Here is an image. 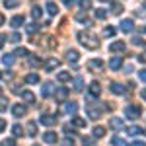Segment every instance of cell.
Masks as SVG:
<instances>
[{"label":"cell","mask_w":146,"mask_h":146,"mask_svg":"<svg viewBox=\"0 0 146 146\" xmlns=\"http://www.w3.org/2000/svg\"><path fill=\"white\" fill-rule=\"evenodd\" d=\"M88 68L94 70V72H98V70L103 68V60L101 58H92V60H88Z\"/></svg>","instance_id":"obj_8"},{"label":"cell","mask_w":146,"mask_h":146,"mask_svg":"<svg viewBox=\"0 0 146 146\" xmlns=\"http://www.w3.org/2000/svg\"><path fill=\"white\" fill-rule=\"evenodd\" d=\"M109 49H111L113 53H123V51H125V43H123V41H113Z\"/></svg>","instance_id":"obj_16"},{"label":"cell","mask_w":146,"mask_h":146,"mask_svg":"<svg viewBox=\"0 0 146 146\" xmlns=\"http://www.w3.org/2000/svg\"><path fill=\"white\" fill-rule=\"evenodd\" d=\"M80 8H82V10H90L92 8V0H80Z\"/></svg>","instance_id":"obj_36"},{"label":"cell","mask_w":146,"mask_h":146,"mask_svg":"<svg viewBox=\"0 0 146 146\" xmlns=\"http://www.w3.org/2000/svg\"><path fill=\"white\" fill-rule=\"evenodd\" d=\"M25 31H27V33H35V31H37V23H27V25H25Z\"/></svg>","instance_id":"obj_39"},{"label":"cell","mask_w":146,"mask_h":146,"mask_svg":"<svg viewBox=\"0 0 146 146\" xmlns=\"http://www.w3.org/2000/svg\"><path fill=\"white\" fill-rule=\"evenodd\" d=\"M31 16H33V20H41V16H43V10H41L39 6H35L33 10H31Z\"/></svg>","instance_id":"obj_31"},{"label":"cell","mask_w":146,"mask_h":146,"mask_svg":"<svg viewBox=\"0 0 146 146\" xmlns=\"http://www.w3.org/2000/svg\"><path fill=\"white\" fill-rule=\"evenodd\" d=\"M127 131H129V135H133V136H136V135H140V133H142V129H140V127H136V125L129 127Z\"/></svg>","instance_id":"obj_32"},{"label":"cell","mask_w":146,"mask_h":146,"mask_svg":"<svg viewBox=\"0 0 146 146\" xmlns=\"http://www.w3.org/2000/svg\"><path fill=\"white\" fill-rule=\"evenodd\" d=\"M60 66V60L56 58V56H51V58H47V62H45V70L47 72H53L55 68Z\"/></svg>","instance_id":"obj_5"},{"label":"cell","mask_w":146,"mask_h":146,"mask_svg":"<svg viewBox=\"0 0 146 146\" xmlns=\"http://www.w3.org/2000/svg\"><path fill=\"white\" fill-rule=\"evenodd\" d=\"M25 82H27V84H37V82H39V74H35V72L27 74V76H25Z\"/></svg>","instance_id":"obj_27"},{"label":"cell","mask_w":146,"mask_h":146,"mask_svg":"<svg viewBox=\"0 0 146 146\" xmlns=\"http://www.w3.org/2000/svg\"><path fill=\"white\" fill-rule=\"evenodd\" d=\"M39 123L45 125V127H53V125L56 123V119L53 117V115H47V113H43V115L39 117Z\"/></svg>","instance_id":"obj_7"},{"label":"cell","mask_w":146,"mask_h":146,"mask_svg":"<svg viewBox=\"0 0 146 146\" xmlns=\"http://www.w3.org/2000/svg\"><path fill=\"white\" fill-rule=\"evenodd\" d=\"M86 111H88V117H90V119H100L103 109H101V107H94V103H88V105H86Z\"/></svg>","instance_id":"obj_4"},{"label":"cell","mask_w":146,"mask_h":146,"mask_svg":"<svg viewBox=\"0 0 146 146\" xmlns=\"http://www.w3.org/2000/svg\"><path fill=\"white\" fill-rule=\"evenodd\" d=\"M20 4V0H4V6L6 8H16Z\"/></svg>","instance_id":"obj_35"},{"label":"cell","mask_w":146,"mask_h":146,"mask_svg":"<svg viewBox=\"0 0 146 146\" xmlns=\"http://www.w3.org/2000/svg\"><path fill=\"white\" fill-rule=\"evenodd\" d=\"M92 135H94V138H101V136L105 135V129H103L101 125H98V127H94V131H92Z\"/></svg>","instance_id":"obj_24"},{"label":"cell","mask_w":146,"mask_h":146,"mask_svg":"<svg viewBox=\"0 0 146 146\" xmlns=\"http://www.w3.org/2000/svg\"><path fill=\"white\" fill-rule=\"evenodd\" d=\"M27 64L29 66H41V58L35 55H27Z\"/></svg>","instance_id":"obj_21"},{"label":"cell","mask_w":146,"mask_h":146,"mask_svg":"<svg viewBox=\"0 0 146 146\" xmlns=\"http://www.w3.org/2000/svg\"><path fill=\"white\" fill-rule=\"evenodd\" d=\"M74 18H76V22H88V10H80Z\"/></svg>","instance_id":"obj_26"},{"label":"cell","mask_w":146,"mask_h":146,"mask_svg":"<svg viewBox=\"0 0 146 146\" xmlns=\"http://www.w3.org/2000/svg\"><path fill=\"white\" fill-rule=\"evenodd\" d=\"M138 78L142 80V82H146V68H142V70L138 72Z\"/></svg>","instance_id":"obj_46"},{"label":"cell","mask_w":146,"mask_h":146,"mask_svg":"<svg viewBox=\"0 0 146 146\" xmlns=\"http://www.w3.org/2000/svg\"><path fill=\"white\" fill-rule=\"evenodd\" d=\"M66 96H68L66 88H58V90H56V100H64Z\"/></svg>","instance_id":"obj_33"},{"label":"cell","mask_w":146,"mask_h":146,"mask_svg":"<svg viewBox=\"0 0 146 146\" xmlns=\"http://www.w3.org/2000/svg\"><path fill=\"white\" fill-rule=\"evenodd\" d=\"M66 58L70 60V62H74V64H76V62H78V58H80V53H78V51H74V49H70V51L66 53Z\"/></svg>","instance_id":"obj_18"},{"label":"cell","mask_w":146,"mask_h":146,"mask_svg":"<svg viewBox=\"0 0 146 146\" xmlns=\"http://www.w3.org/2000/svg\"><path fill=\"white\" fill-rule=\"evenodd\" d=\"M133 45H136V47H144V45H146V41L142 39V37H135V39H133Z\"/></svg>","instance_id":"obj_37"},{"label":"cell","mask_w":146,"mask_h":146,"mask_svg":"<svg viewBox=\"0 0 146 146\" xmlns=\"http://www.w3.org/2000/svg\"><path fill=\"white\" fill-rule=\"evenodd\" d=\"M25 131H27V136H35L37 135V123L35 121H29L27 127H25Z\"/></svg>","instance_id":"obj_17"},{"label":"cell","mask_w":146,"mask_h":146,"mask_svg":"<svg viewBox=\"0 0 146 146\" xmlns=\"http://www.w3.org/2000/svg\"><path fill=\"white\" fill-rule=\"evenodd\" d=\"M64 4H66V6H72V4H74V0H64Z\"/></svg>","instance_id":"obj_53"},{"label":"cell","mask_w":146,"mask_h":146,"mask_svg":"<svg viewBox=\"0 0 146 146\" xmlns=\"http://www.w3.org/2000/svg\"><path fill=\"white\" fill-rule=\"evenodd\" d=\"M82 90H84V80L78 76V78L74 80V92H82Z\"/></svg>","instance_id":"obj_30"},{"label":"cell","mask_w":146,"mask_h":146,"mask_svg":"<svg viewBox=\"0 0 146 146\" xmlns=\"http://www.w3.org/2000/svg\"><path fill=\"white\" fill-rule=\"evenodd\" d=\"M56 80H58V82H62V84H64V82H70V80H72V74L62 70V72H58V74H56Z\"/></svg>","instance_id":"obj_20"},{"label":"cell","mask_w":146,"mask_h":146,"mask_svg":"<svg viewBox=\"0 0 146 146\" xmlns=\"http://www.w3.org/2000/svg\"><path fill=\"white\" fill-rule=\"evenodd\" d=\"M78 41L86 47V49H98V47H100L98 37H96L94 33H90V31H80L78 33Z\"/></svg>","instance_id":"obj_1"},{"label":"cell","mask_w":146,"mask_h":146,"mask_svg":"<svg viewBox=\"0 0 146 146\" xmlns=\"http://www.w3.org/2000/svg\"><path fill=\"white\" fill-rule=\"evenodd\" d=\"M23 133H25V129H23L22 125H14V127H12V135L14 136L20 138V136H23Z\"/></svg>","instance_id":"obj_23"},{"label":"cell","mask_w":146,"mask_h":146,"mask_svg":"<svg viewBox=\"0 0 146 146\" xmlns=\"http://www.w3.org/2000/svg\"><path fill=\"white\" fill-rule=\"evenodd\" d=\"M140 113H142V109L138 107V105H129L127 109H125V115H127V119H138L140 117Z\"/></svg>","instance_id":"obj_3"},{"label":"cell","mask_w":146,"mask_h":146,"mask_svg":"<svg viewBox=\"0 0 146 146\" xmlns=\"http://www.w3.org/2000/svg\"><path fill=\"white\" fill-rule=\"evenodd\" d=\"M72 125H74L76 129H84V127L88 125V121L82 119V117H78V115H74V117H72Z\"/></svg>","instance_id":"obj_13"},{"label":"cell","mask_w":146,"mask_h":146,"mask_svg":"<svg viewBox=\"0 0 146 146\" xmlns=\"http://www.w3.org/2000/svg\"><path fill=\"white\" fill-rule=\"evenodd\" d=\"M111 92H113V94H117V96H125V94H127L125 86L117 84V82H113V84H111Z\"/></svg>","instance_id":"obj_14"},{"label":"cell","mask_w":146,"mask_h":146,"mask_svg":"<svg viewBox=\"0 0 146 146\" xmlns=\"http://www.w3.org/2000/svg\"><path fill=\"white\" fill-rule=\"evenodd\" d=\"M35 146H37V144H35Z\"/></svg>","instance_id":"obj_57"},{"label":"cell","mask_w":146,"mask_h":146,"mask_svg":"<svg viewBox=\"0 0 146 146\" xmlns=\"http://www.w3.org/2000/svg\"><path fill=\"white\" fill-rule=\"evenodd\" d=\"M53 84H51V82H45V84H43V88H41V96H43V98H49V96H53Z\"/></svg>","instance_id":"obj_11"},{"label":"cell","mask_w":146,"mask_h":146,"mask_svg":"<svg viewBox=\"0 0 146 146\" xmlns=\"http://www.w3.org/2000/svg\"><path fill=\"white\" fill-rule=\"evenodd\" d=\"M12 115L14 117H23L25 115V105L23 103H14L12 105Z\"/></svg>","instance_id":"obj_6"},{"label":"cell","mask_w":146,"mask_h":146,"mask_svg":"<svg viewBox=\"0 0 146 146\" xmlns=\"http://www.w3.org/2000/svg\"><path fill=\"white\" fill-rule=\"evenodd\" d=\"M2 62H4V66H12V64H14V55L2 56Z\"/></svg>","instance_id":"obj_34"},{"label":"cell","mask_w":146,"mask_h":146,"mask_svg":"<svg viewBox=\"0 0 146 146\" xmlns=\"http://www.w3.org/2000/svg\"><path fill=\"white\" fill-rule=\"evenodd\" d=\"M144 6H146V2H144Z\"/></svg>","instance_id":"obj_55"},{"label":"cell","mask_w":146,"mask_h":146,"mask_svg":"<svg viewBox=\"0 0 146 146\" xmlns=\"http://www.w3.org/2000/svg\"><path fill=\"white\" fill-rule=\"evenodd\" d=\"M96 18H98V20H105V18H107V12L105 10H96Z\"/></svg>","instance_id":"obj_40"},{"label":"cell","mask_w":146,"mask_h":146,"mask_svg":"<svg viewBox=\"0 0 146 146\" xmlns=\"http://www.w3.org/2000/svg\"><path fill=\"white\" fill-rule=\"evenodd\" d=\"M123 6H121V4H115V6H113V14H123Z\"/></svg>","instance_id":"obj_43"},{"label":"cell","mask_w":146,"mask_h":146,"mask_svg":"<svg viewBox=\"0 0 146 146\" xmlns=\"http://www.w3.org/2000/svg\"><path fill=\"white\" fill-rule=\"evenodd\" d=\"M29 53H27V49H16V53H14V56H27Z\"/></svg>","instance_id":"obj_41"},{"label":"cell","mask_w":146,"mask_h":146,"mask_svg":"<svg viewBox=\"0 0 146 146\" xmlns=\"http://www.w3.org/2000/svg\"><path fill=\"white\" fill-rule=\"evenodd\" d=\"M115 35V27H105L103 29V37H113Z\"/></svg>","instance_id":"obj_38"},{"label":"cell","mask_w":146,"mask_h":146,"mask_svg":"<svg viewBox=\"0 0 146 146\" xmlns=\"http://www.w3.org/2000/svg\"><path fill=\"white\" fill-rule=\"evenodd\" d=\"M144 31H146V29H144Z\"/></svg>","instance_id":"obj_58"},{"label":"cell","mask_w":146,"mask_h":146,"mask_svg":"<svg viewBox=\"0 0 146 146\" xmlns=\"http://www.w3.org/2000/svg\"><path fill=\"white\" fill-rule=\"evenodd\" d=\"M133 27H135V22H133V20H123V22H121V29L127 31V33L133 31Z\"/></svg>","instance_id":"obj_19"},{"label":"cell","mask_w":146,"mask_h":146,"mask_svg":"<svg viewBox=\"0 0 146 146\" xmlns=\"http://www.w3.org/2000/svg\"><path fill=\"white\" fill-rule=\"evenodd\" d=\"M8 109V105H6V100L4 98H0V111H6Z\"/></svg>","instance_id":"obj_45"},{"label":"cell","mask_w":146,"mask_h":146,"mask_svg":"<svg viewBox=\"0 0 146 146\" xmlns=\"http://www.w3.org/2000/svg\"><path fill=\"white\" fill-rule=\"evenodd\" d=\"M45 10L49 12L51 16H56V12H58V8H56V4H55V2H49V4L45 6Z\"/></svg>","instance_id":"obj_28"},{"label":"cell","mask_w":146,"mask_h":146,"mask_svg":"<svg viewBox=\"0 0 146 146\" xmlns=\"http://www.w3.org/2000/svg\"><path fill=\"white\" fill-rule=\"evenodd\" d=\"M82 142H84V146H92V144H94V140H92V138H84Z\"/></svg>","instance_id":"obj_47"},{"label":"cell","mask_w":146,"mask_h":146,"mask_svg":"<svg viewBox=\"0 0 146 146\" xmlns=\"http://www.w3.org/2000/svg\"><path fill=\"white\" fill-rule=\"evenodd\" d=\"M100 94H101V86H100V82H92L90 88H88V100H90V101L98 100V98H100Z\"/></svg>","instance_id":"obj_2"},{"label":"cell","mask_w":146,"mask_h":146,"mask_svg":"<svg viewBox=\"0 0 146 146\" xmlns=\"http://www.w3.org/2000/svg\"><path fill=\"white\" fill-rule=\"evenodd\" d=\"M138 62H146V53H142V55H138Z\"/></svg>","instance_id":"obj_48"},{"label":"cell","mask_w":146,"mask_h":146,"mask_svg":"<svg viewBox=\"0 0 146 146\" xmlns=\"http://www.w3.org/2000/svg\"><path fill=\"white\" fill-rule=\"evenodd\" d=\"M109 66H111V70H119V68L123 66V58L121 56H113L111 60H109Z\"/></svg>","instance_id":"obj_12"},{"label":"cell","mask_w":146,"mask_h":146,"mask_svg":"<svg viewBox=\"0 0 146 146\" xmlns=\"http://www.w3.org/2000/svg\"><path fill=\"white\" fill-rule=\"evenodd\" d=\"M20 39H22V35H20V33H12V37H10V41H12V43H18Z\"/></svg>","instance_id":"obj_44"},{"label":"cell","mask_w":146,"mask_h":146,"mask_svg":"<svg viewBox=\"0 0 146 146\" xmlns=\"http://www.w3.org/2000/svg\"><path fill=\"white\" fill-rule=\"evenodd\" d=\"M133 146H146L144 142H140V140H136V142H133Z\"/></svg>","instance_id":"obj_51"},{"label":"cell","mask_w":146,"mask_h":146,"mask_svg":"<svg viewBox=\"0 0 146 146\" xmlns=\"http://www.w3.org/2000/svg\"><path fill=\"white\" fill-rule=\"evenodd\" d=\"M23 22H25V20H23V16H14V18L10 20V25L16 29V27H22Z\"/></svg>","instance_id":"obj_15"},{"label":"cell","mask_w":146,"mask_h":146,"mask_svg":"<svg viewBox=\"0 0 146 146\" xmlns=\"http://www.w3.org/2000/svg\"><path fill=\"white\" fill-rule=\"evenodd\" d=\"M22 98H23V101H27V103H35V96H33V92H29V90L22 92Z\"/></svg>","instance_id":"obj_22"},{"label":"cell","mask_w":146,"mask_h":146,"mask_svg":"<svg viewBox=\"0 0 146 146\" xmlns=\"http://www.w3.org/2000/svg\"><path fill=\"white\" fill-rule=\"evenodd\" d=\"M109 125H111L115 131H121V129L125 127V123L121 121V119H111V121H109Z\"/></svg>","instance_id":"obj_25"},{"label":"cell","mask_w":146,"mask_h":146,"mask_svg":"<svg viewBox=\"0 0 146 146\" xmlns=\"http://www.w3.org/2000/svg\"><path fill=\"white\" fill-rule=\"evenodd\" d=\"M2 23H4V16L0 14V25H2Z\"/></svg>","instance_id":"obj_54"},{"label":"cell","mask_w":146,"mask_h":146,"mask_svg":"<svg viewBox=\"0 0 146 146\" xmlns=\"http://www.w3.org/2000/svg\"><path fill=\"white\" fill-rule=\"evenodd\" d=\"M2 146H16V140L14 138H6V140H2Z\"/></svg>","instance_id":"obj_42"},{"label":"cell","mask_w":146,"mask_h":146,"mask_svg":"<svg viewBox=\"0 0 146 146\" xmlns=\"http://www.w3.org/2000/svg\"><path fill=\"white\" fill-rule=\"evenodd\" d=\"M64 113H68V115H76V113H78V103H74V101H66V105H64Z\"/></svg>","instance_id":"obj_10"},{"label":"cell","mask_w":146,"mask_h":146,"mask_svg":"<svg viewBox=\"0 0 146 146\" xmlns=\"http://www.w3.org/2000/svg\"><path fill=\"white\" fill-rule=\"evenodd\" d=\"M4 39H6V37H4V35H0V49L4 47Z\"/></svg>","instance_id":"obj_50"},{"label":"cell","mask_w":146,"mask_h":146,"mask_svg":"<svg viewBox=\"0 0 146 146\" xmlns=\"http://www.w3.org/2000/svg\"><path fill=\"white\" fill-rule=\"evenodd\" d=\"M111 144L113 146H129V144H127V140H125V138H119V136H113Z\"/></svg>","instance_id":"obj_29"},{"label":"cell","mask_w":146,"mask_h":146,"mask_svg":"<svg viewBox=\"0 0 146 146\" xmlns=\"http://www.w3.org/2000/svg\"><path fill=\"white\" fill-rule=\"evenodd\" d=\"M140 96H142V100H146V88H142V92H140Z\"/></svg>","instance_id":"obj_52"},{"label":"cell","mask_w":146,"mask_h":146,"mask_svg":"<svg viewBox=\"0 0 146 146\" xmlns=\"http://www.w3.org/2000/svg\"><path fill=\"white\" fill-rule=\"evenodd\" d=\"M144 133H146V131H144Z\"/></svg>","instance_id":"obj_56"},{"label":"cell","mask_w":146,"mask_h":146,"mask_svg":"<svg viewBox=\"0 0 146 146\" xmlns=\"http://www.w3.org/2000/svg\"><path fill=\"white\" fill-rule=\"evenodd\" d=\"M4 129H6V121H4V119H0V133H2Z\"/></svg>","instance_id":"obj_49"},{"label":"cell","mask_w":146,"mask_h":146,"mask_svg":"<svg viewBox=\"0 0 146 146\" xmlns=\"http://www.w3.org/2000/svg\"><path fill=\"white\" fill-rule=\"evenodd\" d=\"M43 140H45L47 144H56L58 136H56V133H53V131H47V133H43Z\"/></svg>","instance_id":"obj_9"}]
</instances>
